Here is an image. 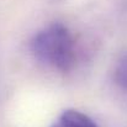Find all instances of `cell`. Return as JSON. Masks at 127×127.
Instances as JSON below:
<instances>
[{"instance_id": "cell-2", "label": "cell", "mask_w": 127, "mask_h": 127, "mask_svg": "<svg viewBox=\"0 0 127 127\" xmlns=\"http://www.w3.org/2000/svg\"><path fill=\"white\" fill-rule=\"evenodd\" d=\"M51 127H99L96 122L78 110H65L58 119L51 125Z\"/></svg>"}, {"instance_id": "cell-1", "label": "cell", "mask_w": 127, "mask_h": 127, "mask_svg": "<svg viewBox=\"0 0 127 127\" xmlns=\"http://www.w3.org/2000/svg\"><path fill=\"white\" fill-rule=\"evenodd\" d=\"M30 49L43 65L67 73L77 63V42L73 33L61 22L44 26L31 40Z\"/></svg>"}, {"instance_id": "cell-3", "label": "cell", "mask_w": 127, "mask_h": 127, "mask_svg": "<svg viewBox=\"0 0 127 127\" xmlns=\"http://www.w3.org/2000/svg\"><path fill=\"white\" fill-rule=\"evenodd\" d=\"M114 78L116 84L122 90L127 91V54L117 61L114 72Z\"/></svg>"}]
</instances>
